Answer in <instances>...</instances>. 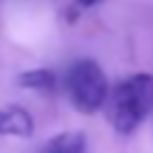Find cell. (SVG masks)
Here are the masks:
<instances>
[{"label": "cell", "mask_w": 153, "mask_h": 153, "mask_svg": "<svg viewBox=\"0 0 153 153\" xmlns=\"http://www.w3.org/2000/svg\"><path fill=\"white\" fill-rule=\"evenodd\" d=\"M36 153H88V141L81 131H62L48 139Z\"/></svg>", "instance_id": "cell-4"}, {"label": "cell", "mask_w": 153, "mask_h": 153, "mask_svg": "<svg viewBox=\"0 0 153 153\" xmlns=\"http://www.w3.org/2000/svg\"><path fill=\"white\" fill-rule=\"evenodd\" d=\"M65 93H67V98H69V103L76 112L96 115L105 108L110 84H108V76H105L103 67L96 60L81 57V60H74L67 67Z\"/></svg>", "instance_id": "cell-2"}, {"label": "cell", "mask_w": 153, "mask_h": 153, "mask_svg": "<svg viewBox=\"0 0 153 153\" xmlns=\"http://www.w3.org/2000/svg\"><path fill=\"white\" fill-rule=\"evenodd\" d=\"M33 134V117L22 105H0V136L26 139Z\"/></svg>", "instance_id": "cell-3"}, {"label": "cell", "mask_w": 153, "mask_h": 153, "mask_svg": "<svg viewBox=\"0 0 153 153\" xmlns=\"http://www.w3.org/2000/svg\"><path fill=\"white\" fill-rule=\"evenodd\" d=\"M79 7H93V5H98L100 0H74Z\"/></svg>", "instance_id": "cell-6"}, {"label": "cell", "mask_w": 153, "mask_h": 153, "mask_svg": "<svg viewBox=\"0 0 153 153\" xmlns=\"http://www.w3.org/2000/svg\"><path fill=\"white\" fill-rule=\"evenodd\" d=\"M55 81H57L55 72L48 69V67H36V69L19 74V86L29 88V91H38V93H50L55 88Z\"/></svg>", "instance_id": "cell-5"}, {"label": "cell", "mask_w": 153, "mask_h": 153, "mask_svg": "<svg viewBox=\"0 0 153 153\" xmlns=\"http://www.w3.org/2000/svg\"><path fill=\"white\" fill-rule=\"evenodd\" d=\"M153 112V74L136 72L120 79L105 100V115L110 127L122 134L131 136Z\"/></svg>", "instance_id": "cell-1"}]
</instances>
